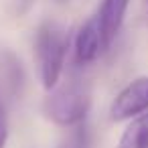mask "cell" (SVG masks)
<instances>
[{
  "mask_svg": "<svg viewBox=\"0 0 148 148\" xmlns=\"http://www.w3.org/2000/svg\"><path fill=\"white\" fill-rule=\"evenodd\" d=\"M69 51V31L59 23H45L35 37V59L45 89H53L65 67Z\"/></svg>",
  "mask_w": 148,
  "mask_h": 148,
  "instance_id": "6da1fadb",
  "label": "cell"
},
{
  "mask_svg": "<svg viewBox=\"0 0 148 148\" xmlns=\"http://www.w3.org/2000/svg\"><path fill=\"white\" fill-rule=\"evenodd\" d=\"M91 93L81 79H69L57 87L43 103V112L59 126L81 124L89 112Z\"/></svg>",
  "mask_w": 148,
  "mask_h": 148,
  "instance_id": "7a4b0ae2",
  "label": "cell"
},
{
  "mask_svg": "<svg viewBox=\"0 0 148 148\" xmlns=\"http://www.w3.org/2000/svg\"><path fill=\"white\" fill-rule=\"evenodd\" d=\"M144 112H148V77H138L116 95L110 106V118L114 122H122Z\"/></svg>",
  "mask_w": 148,
  "mask_h": 148,
  "instance_id": "3957f363",
  "label": "cell"
},
{
  "mask_svg": "<svg viewBox=\"0 0 148 148\" xmlns=\"http://www.w3.org/2000/svg\"><path fill=\"white\" fill-rule=\"evenodd\" d=\"M128 4H130V0H101L95 18H97V25H99L106 49L114 43L116 35L120 33V29L124 25V16H126Z\"/></svg>",
  "mask_w": 148,
  "mask_h": 148,
  "instance_id": "277c9868",
  "label": "cell"
},
{
  "mask_svg": "<svg viewBox=\"0 0 148 148\" xmlns=\"http://www.w3.org/2000/svg\"><path fill=\"white\" fill-rule=\"evenodd\" d=\"M101 51H106L101 31H99L97 18L91 16L77 31V37H75V61L79 65H87V63L95 61Z\"/></svg>",
  "mask_w": 148,
  "mask_h": 148,
  "instance_id": "5b68a950",
  "label": "cell"
},
{
  "mask_svg": "<svg viewBox=\"0 0 148 148\" xmlns=\"http://www.w3.org/2000/svg\"><path fill=\"white\" fill-rule=\"evenodd\" d=\"M118 148H148V114H140L130 122Z\"/></svg>",
  "mask_w": 148,
  "mask_h": 148,
  "instance_id": "8992f818",
  "label": "cell"
},
{
  "mask_svg": "<svg viewBox=\"0 0 148 148\" xmlns=\"http://www.w3.org/2000/svg\"><path fill=\"white\" fill-rule=\"evenodd\" d=\"M6 138H8V122H6V110L0 97V148L6 146Z\"/></svg>",
  "mask_w": 148,
  "mask_h": 148,
  "instance_id": "52a82bcc",
  "label": "cell"
}]
</instances>
